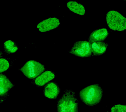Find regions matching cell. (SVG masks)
I'll list each match as a JSON object with an SVG mask.
<instances>
[{
    "label": "cell",
    "instance_id": "cell-1",
    "mask_svg": "<svg viewBox=\"0 0 126 112\" xmlns=\"http://www.w3.org/2000/svg\"><path fill=\"white\" fill-rule=\"evenodd\" d=\"M103 95V90L98 84L87 86L81 90L79 93L80 100L85 105L90 107L100 103Z\"/></svg>",
    "mask_w": 126,
    "mask_h": 112
},
{
    "label": "cell",
    "instance_id": "cell-2",
    "mask_svg": "<svg viewBox=\"0 0 126 112\" xmlns=\"http://www.w3.org/2000/svg\"><path fill=\"white\" fill-rule=\"evenodd\" d=\"M79 103L74 91L66 89L57 104L58 112H78Z\"/></svg>",
    "mask_w": 126,
    "mask_h": 112
},
{
    "label": "cell",
    "instance_id": "cell-3",
    "mask_svg": "<svg viewBox=\"0 0 126 112\" xmlns=\"http://www.w3.org/2000/svg\"><path fill=\"white\" fill-rule=\"evenodd\" d=\"M106 20L108 27L111 30L120 32L126 30V18L118 12H108L106 14Z\"/></svg>",
    "mask_w": 126,
    "mask_h": 112
},
{
    "label": "cell",
    "instance_id": "cell-4",
    "mask_svg": "<svg viewBox=\"0 0 126 112\" xmlns=\"http://www.w3.org/2000/svg\"><path fill=\"white\" fill-rule=\"evenodd\" d=\"M45 66L35 61L27 62L20 69L21 71L27 78L32 79L37 77L45 70Z\"/></svg>",
    "mask_w": 126,
    "mask_h": 112
},
{
    "label": "cell",
    "instance_id": "cell-5",
    "mask_svg": "<svg viewBox=\"0 0 126 112\" xmlns=\"http://www.w3.org/2000/svg\"><path fill=\"white\" fill-rule=\"evenodd\" d=\"M69 52L79 57H90L92 56L91 44L86 41L75 42Z\"/></svg>",
    "mask_w": 126,
    "mask_h": 112
},
{
    "label": "cell",
    "instance_id": "cell-6",
    "mask_svg": "<svg viewBox=\"0 0 126 112\" xmlns=\"http://www.w3.org/2000/svg\"><path fill=\"white\" fill-rule=\"evenodd\" d=\"M59 19L56 17L49 18L41 21L37 25V29L41 32H47L56 29L60 25Z\"/></svg>",
    "mask_w": 126,
    "mask_h": 112
},
{
    "label": "cell",
    "instance_id": "cell-7",
    "mask_svg": "<svg viewBox=\"0 0 126 112\" xmlns=\"http://www.w3.org/2000/svg\"><path fill=\"white\" fill-rule=\"evenodd\" d=\"M14 85L9 79L2 74H0V97H8L10 90Z\"/></svg>",
    "mask_w": 126,
    "mask_h": 112
},
{
    "label": "cell",
    "instance_id": "cell-8",
    "mask_svg": "<svg viewBox=\"0 0 126 112\" xmlns=\"http://www.w3.org/2000/svg\"><path fill=\"white\" fill-rule=\"evenodd\" d=\"M61 92L58 84L55 82H49L44 87V96L51 99H56Z\"/></svg>",
    "mask_w": 126,
    "mask_h": 112
},
{
    "label": "cell",
    "instance_id": "cell-9",
    "mask_svg": "<svg viewBox=\"0 0 126 112\" xmlns=\"http://www.w3.org/2000/svg\"><path fill=\"white\" fill-rule=\"evenodd\" d=\"M109 33L106 28H101L94 30L92 32L88 38L90 43L102 42L106 40L109 36Z\"/></svg>",
    "mask_w": 126,
    "mask_h": 112
},
{
    "label": "cell",
    "instance_id": "cell-10",
    "mask_svg": "<svg viewBox=\"0 0 126 112\" xmlns=\"http://www.w3.org/2000/svg\"><path fill=\"white\" fill-rule=\"evenodd\" d=\"M55 74L50 71H47L37 77L32 82L33 85L38 86H42L46 83L54 79Z\"/></svg>",
    "mask_w": 126,
    "mask_h": 112
},
{
    "label": "cell",
    "instance_id": "cell-11",
    "mask_svg": "<svg viewBox=\"0 0 126 112\" xmlns=\"http://www.w3.org/2000/svg\"><path fill=\"white\" fill-rule=\"evenodd\" d=\"M108 44L103 42H94L91 44L92 56H98L106 53Z\"/></svg>",
    "mask_w": 126,
    "mask_h": 112
},
{
    "label": "cell",
    "instance_id": "cell-12",
    "mask_svg": "<svg viewBox=\"0 0 126 112\" xmlns=\"http://www.w3.org/2000/svg\"><path fill=\"white\" fill-rule=\"evenodd\" d=\"M67 6L70 11L80 16H84L85 13L84 7L81 4L76 1H70L67 3Z\"/></svg>",
    "mask_w": 126,
    "mask_h": 112
},
{
    "label": "cell",
    "instance_id": "cell-13",
    "mask_svg": "<svg viewBox=\"0 0 126 112\" xmlns=\"http://www.w3.org/2000/svg\"><path fill=\"white\" fill-rule=\"evenodd\" d=\"M4 49L5 53L10 54L16 52L18 49V47L15 42L8 40L4 43Z\"/></svg>",
    "mask_w": 126,
    "mask_h": 112
},
{
    "label": "cell",
    "instance_id": "cell-14",
    "mask_svg": "<svg viewBox=\"0 0 126 112\" xmlns=\"http://www.w3.org/2000/svg\"><path fill=\"white\" fill-rule=\"evenodd\" d=\"M10 60L5 58L0 59V73L8 69L11 66Z\"/></svg>",
    "mask_w": 126,
    "mask_h": 112
},
{
    "label": "cell",
    "instance_id": "cell-15",
    "mask_svg": "<svg viewBox=\"0 0 126 112\" xmlns=\"http://www.w3.org/2000/svg\"><path fill=\"white\" fill-rule=\"evenodd\" d=\"M111 112H126V105H117L111 108Z\"/></svg>",
    "mask_w": 126,
    "mask_h": 112
},
{
    "label": "cell",
    "instance_id": "cell-16",
    "mask_svg": "<svg viewBox=\"0 0 126 112\" xmlns=\"http://www.w3.org/2000/svg\"><path fill=\"white\" fill-rule=\"evenodd\" d=\"M8 97L4 96V97H0V104L2 103L6 100Z\"/></svg>",
    "mask_w": 126,
    "mask_h": 112
},
{
    "label": "cell",
    "instance_id": "cell-17",
    "mask_svg": "<svg viewBox=\"0 0 126 112\" xmlns=\"http://www.w3.org/2000/svg\"><path fill=\"white\" fill-rule=\"evenodd\" d=\"M3 56V54L2 52L0 51V59Z\"/></svg>",
    "mask_w": 126,
    "mask_h": 112
}]
</instances>
